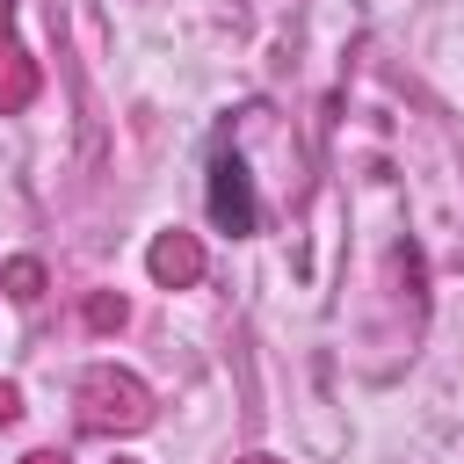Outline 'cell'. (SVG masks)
Listing matches in <instances>:
<instances>
[{
	"mask_svg": "<svg viewBox=\"0 0 464 464\" xmlns=\"http://www.w3.org/2000/svg\"><path fill=\"white\" fill-rule=\"evenodd\" d=\"M210 218H218V225H232V232H246V225H254L246 167H239V160H225V152H218V167H210Z\"/></svg>",
	"mask_w": 464,
	"mask_h": 464,
	"instance_id": "6da1fadb",
	"label": "cell"
}]
</instances>
